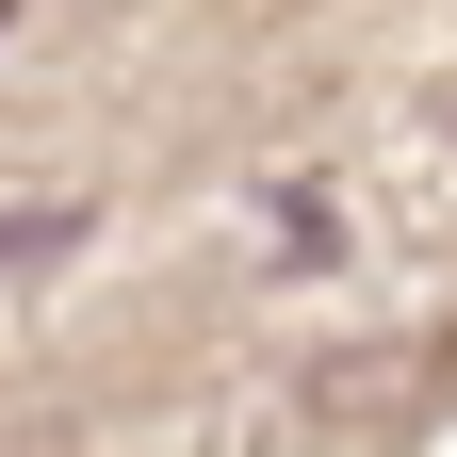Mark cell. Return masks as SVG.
Here are the masks:
<instances>
[{"mask_svg":"<svg viewBox=\"0 0 457 457\" xmlns=\"http://www.w3.org/2000/svg\"><path fill=\"white\" fill-rule=\"evenodd\" d=\"M66 245H82V212H66V196H33V212H0V278H49Z\"/></svg>","mask_w":457,"mask_h":457,"instance_id":"6da1fadb","label":"cell"}]
</instances>
